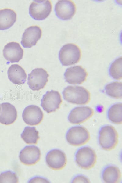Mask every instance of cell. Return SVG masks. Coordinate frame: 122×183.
Masks as SVG:
<instances>
[{
  "label": "cell",
  "mask_w": 122,
  "mask_h": 183,
  "mask_svg": "<svg viewBox=\"0 0 122 183\" xmlns=\"http://www.w3.org/2000/svg\"><path fill=\"white\" fill-rule=\"evenodd\" d=\"M62 93L64 99L72 104H86L90 100V92L82 86H68L64 89Z\"/></svg>",
  "instance_id": "1"
},
{
  "label": "cell",
  "mask_w": 122,
  "mask_h": 183,
  "mask_svg": "<svg viewBox=\"0 0 122 183\" xmlns=\"http://www.w3.org/2000/svg\"><path fill=\"white\" fill-rule=\"evenodd\" d=\"M117 132L113 126L106 125L102 127L98 133L99 145L103 150L110 151L117 146L118 141Z\"/></svg>",
  "instance_id": "2"
},
{
  "label": "cell",
  "mask_w": 122,
  "mask_h": 183,
  "mask_svg": "<svg viewBox=\"0 0 122 183\" xmlns=\"http://www.w3.org/2000/svg\"><path fill=\"white\" fill-rule=\"evenodd\" d=\"M81 56V50L79 47L73 43L64 45L59 51V57L63 66H69L77 63Z\"/></svg>",
  "instance_id": "3"
},
{
  "label": "cell",
  "mask_w": 122,
  "mask_h": 183,
  "mask_svg": "<svg viewBox=\"0 0 122 183\" xmlns=\"http://www.w3.org/2000/svg\"><path fill=\"white\" fill-rule=\"evenodd\" d=\"M75 161L81 168L89 170L94 167L97 161V156L95 151L88 146L82 147L76 152Z\"/></svg>",
  "instance_id": "4"
},
{
  "label": "cell",
  "mask_w": 122,
  "mask_h": 183,
  "mask_svg": "<svg viewBox=\"0 0 122 183\" xmlns=\"http://www.w3.org/2000/svg\"><path fill=\"white\" fill-rule=\"evenodd\" d=\"M90 138L88 130L82 126H75L67 131L66 139L68 143L74 146H80L87 143Z\"/></svg>",
  "instance_id": "5"
},
{
  "label": "cell",
  "mask_w": 122,
  "mask_h": 183,
  "mask_svg": "<svg viewBox=\"0 0 122 183\" xmlns=\"http://www.w3.org/2000/svg\"><path fill=\"white\" fill-rule=\"evenodd\" d=\"M52 10L49 0H34L29 8V13L34 19L40 20L46 18Z\"/></svg>",
  "instance_id": "6"
},
{
  "label": "cell",
  "mask_w": 122,
  "mask_h": 183,
  "mask_svg": "<svg viewBox=\"0 0 122 183\" xmlns=\"http://www.w3.org/2000/svg\"><path fill=\"white\" fill-rule=\"evenodd\" d=\"M49 75L44 69L36 68L28 74L27 84L33 91H38L43 89L48 81Z\"/></svg>",
  "instance_id": "7"
},
{
  "label": "cell",
  "mask_w": 122,
  "mask_h": 183,
  "mask_svg": "<svg viewBox=\"0 0 122 183\" xmlns=\"http://www.w3.org/2000/svg\"><path fill=\"white\" fill-rule=\"evenodd\" d=\"M41 101V106L48 113L58 109L62 102L59 93L53 90L47 91L43 95Z\"/></svg>",
  "instance_id": "8"
},
{
  "label": "cell",
  "mask_w": 122,
  "mask_h": 183,
  "mask_svg": "<svg viewBox=\"0 0 122 183\" xmlns=\"http://www.w3.org/2000/svg\"><path fill=\"white\" fill-rule=\"evenodd\" d=\"M45 160L48 166L55 170L62 169L67 162L66 154L62 150L57 149H52L47 153Z\"/></svg>",
  "instance_id": "9"
},
{
  "label": "cell",
  "mask_w": 122,
  "mask_h": 183,
  "mask_svg": "<svg viewBox=\"0 0 122 183\" xmlns=\"http://www.w3.org/2000/svg\"><path fill=\"white\" fill-rule=\"evenodd\" d=\"M55 11L56 15L59 19L63 20H69L75 14L76 5L72 0H59L55 5Z\"/></svg>",
  "instance_id": "10"
},
{
  "label": "cell",
  "mask_w": 122,
  "mask_h": 183,
  "mask_svg": "<svg viewBox=\"0 0 122 183\" xmlns=\"http://www.w3.org/2000/svg\"><path fill=\"white\" fill-rule=\"evenodd\" d=\"M88 74L85 69L80 66L68 68L64 74V78L71 84H81L86 80Z\"/></svg>",
  "instance_id": "11"
},
{
  "label": "cell",
  "mask_w": 122,
  "mask_h": 183,
  "mask_svg": "<svg viewBox=\"0 0 122 183\" xmlns=\"http://www.w3.org/2000/svg\"><path fill=\"white\" fill-rule=\"evenodd\" d=\"M93 114V110L89 106L77 107L70 112L68 115V120L72 124H79L87 121Z\"/></svg>",
  "instance_id": "12"
},
{
  "label": "cell",
  "mask_w": 122,
  "mask_h": 183,
  "mask_svg": "<svg viewBox=\"0 0 122 183\" xmlns=\"http://www.w3.org/2000/svg\"><path fill=\"white\" fill-rule=\"evenodd\" d=\"M43 117V113L38 106L30 105L23 111L22 118L24 121L30 125H35L41 122Z\"/></svg>",
  "instance_id": "13"
},
{
  "label": "cell",
  "mask_w": 122,
  "mask_h": 183,
  "mask_svg": "<svg viewBox=\"0 0 122 183\" xmlns=\"http://www.w3.org/2000/svg\"><path fill=\"white\" fill-rule=\"evenodd\" d=\"M41 154L38 147L35 145L27 146L20 151L19 158L23 164L30 165L35 164L39 160Z\"/></svg>",
  "instance_id": "14"
},
{
  "label": "cell",
  "mask_w": 122,
  "mask_h": 183,
  "mask_svg": "<svg viewBox=\"0 0 122 183\" xmlns=\"http://www.w3.org/2000/svg\"><path fill=\"white\" fill-rule=\"evenodd\" d=\"M41 34V30L39 27L30 26L26 29L23 34L21 44L24 48H30L36 45Z\"/></svg>",
  "instance_id": "15"
},
{
  "label": "cell",
  "mask_w": 122,
  "mask_h": 183,
  "mask_svg": "<svg viewBox=\"0 0 122 183\" xmlns=\"http://www.w3.org/2000/svg\"><path fill=\"white\" fill-rule=\"evenodd\" d=\"M5 59L11 63L18 62L22 59L23 51L18 43L12 42L7 43L3 50Z\"/></svg>",
  "instance_id": "16"
},
{
  "label": "cell",
  "mask_w": 122,
  "mask_h": 183,
  "mask_svg": "<svg viewBox=\"0 0 122 183\" xmlns=\"http://www.w3.org/2000/svg\"><path fill=\"white\" fill-rule=\"evenodd\" d=\"M1 106L0 123L6 125L14 123L17 117V112L15 107L9 102L2 103Z\"/></svg>",
  "instance_id": "17"
},
{
  "label": "cell",
  "mask_w": 122,
  "mask_h": 183,
  "mask_svg": "<svg viewBox=\"0 0 122 183\" xmlns=\"http://www.w3.org/2000/svg\"><path fill=\"white\" fill-rule=\"evenodd\" d=\"M7 74L9 80L15 84H23L26 81L25 70L17 64L12 65L9 68Z\"/></svg>",
  "instance_id": "18"
},
{
  "label": "cell",
  "mask_w": 122,
  "mask_h": 183,
  "mask_svg": "<svg viewBox=\"0 0 122 183\" xmlns=\"http://www.w3.org/2000/svg\"><path fill=\"white\" fill-rule=\"evenodd\" d=\"M121 172L119 168L113 165L106 167L102 173V179L105 183H119L121 180Z\"/></svg>",
  "instance_id": "19"
},
{
  "label": "cell",
  "mask_w": 122,
  "mask_h": 183,
  "mask_svg": "<svg viewBox=\"0 0 122 183\" xmlns=\"http://www.w3.org/2000/svg\"><path fill=\"white\" fill-rule=\"evenodd\" d=\"M16 14L13 10L5 9L0 10V30L10 28L16 21Z\"/></svg>",
  "instance_id": "20"
},
{
  "label": "cell",
  "mask_w": 122,
  "mask_h": 183,
  "mask_svg": "<svg viewBox=\"0 0 122 183\" xmlns=\"http://www.w3.org/2000/svg\"><path fill=\"white\" fill-rule=\"evenodd\" d=\"M122 109V104L121 103H116L111 106L109 109L107 113L109 120L115 124H121Z\"/></svg>",
  "instance_id": "21"
},
{
  "label": "cell",
  "mask_w": 122,
  "mask_h": 183,
  "mask_svg": "<svg viewBox=\"0 0 122 183\" xmlns=\"http://www.w3.org/2000/svg\"><path fill=\"white\" fill-rule=\"evenodd\" d=\"M21 136L24 141L28 144H36L39 138L38 132L35 127H25Z\"/></svg>",
  "instance_id": "22"
},
{
  "label": "cell",
  "mask_w": 122,
  "mask_h": 183,
  "mask_svg": "<svg viewBox=\"0 0 122 183\" xmlns=\"http://www.w3.org/2000/svg\"><path fill=\"white\" fill-rule=\"evenodd\" d=\"M106 94L109 96L116 99L122 97V83L121 82H113L107 84L105 87Z\"/></svg>",
  "instance_id": "23"
},
{
  "label": "cell",
  "mask_w": 122,
  "mask_h": 183,
  "mask_svg": "<svg viewBox=\"0 0 122 183\" xmlns=\"http://www.w3.org/2000/svg\"><path fill=\"white\" fill-rule=\"evenodd\" d=\"M122 57L116 59L110 66L109 73L110 76L114 79L120 80L122 78Z\"/></svg>",
  "instance_id": "24"
},
{
  "label": "cell",
  "mask_w": 122,
  "mask_h": 183,
  "mask_svg": "<svg viewBox=\"0 0 122 183\" xmlns=\"http://www.w3.org/2000/svg\"><path fill=\"white\" fill-rule=\"evenodd\" d=\"M18 178L14 172L9 170L0 174V183H17Z\"/></svg>",
  "instance_id": "25"
},
{
  "label": "cell",
  "mask_w": 122,
  "mask_h": 183,
  "mask_svg": "<svg viewBox=\"0 0 122 183\" xmlns=\"http://www.w3.org/2000/svg\"><path fill=\"white\" fill-rule=\"evenodd\" d=\"M0 110H1V107H0Z\"/></svg>",
  "instance_id": "26"
}]
</instances>
